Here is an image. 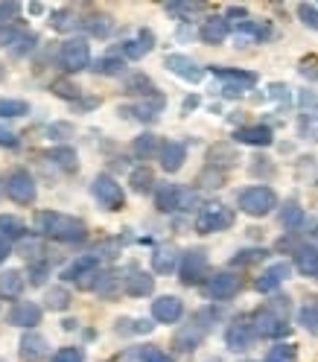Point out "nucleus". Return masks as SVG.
I'll return each mask as SVG.
<instances>
[{"instance_id":"nucleus-1","label":"nucleus","mask_w":318,"mask_h":362,"mask_svg":"<svg viewBox=\"0 0 318 362\" xmlns=\"http://www.w3.org/2000/svg\"><path fill=\"white\" fill-rule=\"evenodd\" d=\"M36 228L41 234H47L53 240H62V243H85L88 240V228L82 219L64 216L56 211H41L36 214Z\"/></svg>"},{"instance_id":"nucleus-2","label":"nucleus","mask_w":318,"mask_h":362,"mask_svg":"<svg viewBox=\"0 0 318 362\" xmlns=\"http://www.w3.org/2000/svg\"><path fill=\"white\" fill-rule=\"evenodd\" d=\"M289 298H275L269 301L266 307L251 315V324H254L257 336H266V339H280L289 333Z\"/></svg>"},{"instance_id":"nucleus-3","label":"nucleus","mask_w":318,"mask_h":362,"mask_svg":"<svg viewBox=\"0 0 318 362\" xmlns=\"http://www.w3.org/2000/svg\"><path fill=\"white\" fill-rule=\"evenodd\" d=\"M237 202H239V211L248 216H266L278 207V196L271 188H266V184H254V188H246L239 193Z\"/></svg>"},{"instance_id":"nucleus-4","label":"nucleus","mask_w":318,"mask_h":362,"mask_svg":"<svg viewBox=\"0 0 318 362\" xmlns=\"http://www.w3.org/2000/svg\"><path fill=\"white\" fill-rule=\"evenodd\" d=\"M234 225V211L225 205H204L199 216H196V231L199 234H216V231H225V228Z\"/></svg>"},{"instance_id":"nucleus-5","label":"nucleus","mask_w":318,"mask_h":362,"mask_svg":"<svg viewBox=\"0 0 318 362\" xmlns=\"http://www.w3.org/2000/svg\"><path fill=\"white\" fill-rule=\"evenodd\" d=\"M59 59H62V68L68 73H79L85 68H91V47H88L85 38H70V41L62 44Z\"/></svg>"},{"instance_id":"nucleus-6","label":"nucleus","mask_w":318,"mask_h":362,"mask_svg":"<svg viewBox=\"0 0 318 362\" xmlns=\"http://www.w3.org/2000/svg\"><path fill=\"white\" fill-rule=\"evenodd\" d=\"M91 193H94V199L105 207V211H120V207H123V202H126L123 188H120V184L111 179V175H105V172L94 179Z\"/></svg>"},{"instance_id":"nucleus-7","label":"nucleus","mask_w":318,"mask_h":362,"mask_svg":"<svg viewBox=\"0 0 318 362\" xmlns=\"http://www.w3.org/2000/svg\"><path fill=\"white\" fill-rule=\"evenodd\" d=\"M207 333V313H199V315H193V319L181 327L178 333H175L172 339V345L181 350V354H190V350L199 348V342L204 339Z\"/></svg>"},{"instance_id":"nucleus-8","label":"nucleus","mask_w":318,"mask_h":362,"mask_svg":"<svg viewBox=\"0 0 318 362\" xmlns=\"http://www.w3.org/2000/svg\"><path fill=\"white\" fill-rule=\"evenodd\" d=\"M6 196L18 205H32L36 202V181L27 170H12L6 175Z\"/></svg>"},{"instance_id":"nucleus-9","label":"nucleus","mask_w":318,"mask_h":362,"mask_svg":"<svg viewBox=\"0 0 318 362\" xmlns=\"http://www.w3.org/2000/svg\"><path fill=\"white\" fill-rule=\"evenodd\" d=\"M178 275L184 287H196L207 278V255L202 248H190L187 255L181 257V266H178Z\"/></svg>"},{"instance_id":"nucleus-10","label":"nucleus","mask_w":318,"mask_h":362,"mask_svg":"<svg viewBox=\"0 0 318 362\" xmlns=\"http://www.w3.org/2000/svg\"><path fill=\"white\" fill-rule=\"evenodd\" d=\"M239 289H243V278L234 275V272H219V275H213L211 281H207V295L216 298V301L234 298Z\"/></svg>"},{"instance_id":"nucleus-11","label":"nucleus","mask_w":318,"mask_h":362,"mask_svg":"<svg viewBox=\"0 0 318 362\" xmlns=\"http://www.w3.org/2000/svg\"><path fill=\"white\" fill-rule=\"evenodd\" d=\"M254 339H257V331H254V324H251V319H237L225 331V345L231 350H248Z\"/></svg>"},{"instance_id":"nucleus-12","label":"nucleus","mask_w":318,"mask_h":362,"mask_svg":"<svg viewBox=\"0 0 318 362\" xmlns=\"http://www.w3.org/2000/svg\"><path fill=\"white\" fill-rule=\"evenodd\" d=\"M184 315V304L175 295H161L158 301H152V319L161 324H175Z\"/></svg>"},{"instance_id":"nucleus-13","label":"nucleus","mask_w":318,"mask_h":362,"mask_svg":"<svg viewBox=\"0 0 318 362\" xmlns=\"http://www.w3.org/2000/svg\"><path fill=\"white\" fill-rule=\"evenodd\" d=\"M163 64H167L175 76H181V79H187V82H202V76H204L199 64L187 56H181V53H170V56L163 59Z\"/></svg>"},{"instance_id":"nucleus-14","label":"nucleus","mask_w":318,"mask_h":362,"mask_svg":"<svg viewBox=\"0 0 318 362\" xmlns=\"http://www.w3.org/2000/svg\"><path fill=\"white\" fill-rule=\"evenodd\" d=\"M184 158H187V149H184V144H178V140H163L158 149V161L167 172H178Z\"/></svg>"},{"instance_id":"nucleus-15","label":"nucleus","mask_w":318,"mask_h":362,"mask_svg":"<svg viewBox=\"0 0 318 362\" xmlns=\"http://www.w3.org/2000/svg\"><path fill=\"white\" fill-rule=\"evenodd\" d=\"M289 275H292V266H289V263H275V266H269V269L254 281V287H257V292H266V295H269V292H275Z\"/></svg>"},{"instance_id":"nucleus-16","label":"nucleus","mask_w":318,"mask_h":362,"mask_svg":"<svg viewBox=\"0 0 318 362\" xmlns=\"http://www.w3.org/2000/svg\"><path fill=\"white\" fill-rule=\"evenodd\" d=\"M184 205V190L178 188V184H161V188L155 190V207L163 214H175L181 211Z\"/></svg>"},{"instance_id":"nucleus-17","label":"nucleus","mask_w":318,"mask_h":362,"mask_svg":"<svg viewBox=\"0 0 318 362\" xmlns=\"http://www.w3.org/2000/svg\"><path fill=\"white\" fill-rule=\"evenodd\" d=\"M41 322V307L36 301H18L9 313V324L15 327H36Z\"/></svg>"},{"instance_id":"nucleus-18","label":"nucleus","mask_w":318,"mask_h":362,"mask_svg":"<svg viewBox=\"0 0 318 362\" xmlns=\"http://www.w3.org/2000/svg\"><path fill=\"white\" fill-rule=\"evenodd\" d=\"M94 272H100V257H96V255H82V257H76L70 266L62 272V278L79 283V281H85L88 275H94Z\"/></svg>"},{"instance_id":"nucleus-19","label":"nucleus","mask_w":318,"mask_h":362,"mask_svg":"<svg viewBox=\"0 0 318 362\" xmlns=\"http://www.w3.org/2000/svg\"><path fill=\"white\" fill-rule=\"evenodd\" d=\"M228 32H231V24H228V18L225 15H213V18H207L202 29H199V38L204 44H222L228 38Z\"/></svg>"},{"instance_id":"nucleus-20","label":"nucleus","mask_w":318,"mask_h":362,"mask_svg":"<svg viewBox=\"0 0 318 362\" xmlns=\"http://www.w3.org/2000/svg\"><path fill=\"white\" fill-rule=\"evenodd\" d=\"M44 357H47V339L38 333H24V339H21V359L41 362Z\"/></svg>"},{"instance_id":"nucleus-21","label":"nucleus","mask_w":318,"mask_h":362,"mask_svg":"<svg viewBox=\"0 0 318 362\" xmlns=\"http://www.w3.org/2000/svg\"><path fill=\"white\" fill-rule=\"evenodd\" d=\"M237 144H248V146H269L271 144V129L269 126H243L234 131Z\"/></svg>"},{"instance_id":"nucleus-22","label":"nucleus","mask_w":318,"mask_h":362,"mask_svg":"<svg viewBox=\"0 0 318 362\" xmlns=\"http://www.w3.org/2000/svg\"><path fill=\"white\" fill-rule=\"evenodd\" d=\"M295 269L306 278H318V248L315 246H301L295 251Z\"/></svg>"},{"instance_id":"nucleus-23","label":"nucleus","mask_w":318,"mask_h":362,"mask_svg":"<svg viewBox=\"0 0 318 362\" xmlns=\"http://www.w3.org/2000/svg\"><path fill=\"white\" fill-rule=\"evenodd\" d=\"M152 47H155V36H152L149 29H140V36L135 41H126L123 44V56L126 59H144Z\"/></svg>"},{"instance_id":"nucleus-24","label":"nucleus","mask_w":318,"mask_h":362,"mask_svg":"<svg viewBox=\"0 0 318 362\" xmlns=\"http://www.w3.org/2000/svg\"><path fill=\"white\" fill-rule=\"evenodd\" d=\"M152 289H155V278H152L149 272H131L126 278V292L131 298H144V295H149Z\"/></svg>"},{"instance_id":"nucleus-25","label":"nucleus","mask_w":318,"mask_h":362,"mask_svg":"<svg viewBox=\"0 0 318 362\" xmlns=\"http://www.w3.org/2000/svg\"><path fill=\"white\" fill-rule=\"evenodd\" d=\"M213 76H219V79H225L228 85H234V88H251V85H257V73H251V70H234V68H211Z\"/></svg>"},{"instance_id":"nucleus-26","label":"nucleus","mask_w":318,"mask_h":362,"mask_svg":"<svg viewBox=\"0 0 318 362\" xmlns=\"http://www.w3.org/2000/svg\"><path fill=\"white\" fill-rule=\"evenodd\" d=\"M24 292V275L18 269H6L0 272V295L3 298H18Z\"/></svg>"},{"instance_id":"nucleus-27","label":"nucleus","mask_w":318,"mask_h":362,"mask_svg":"<svg viewBox=\"0 0 318 362\" xmlns=\"http://www.w3.org/2000/svg\"><path fill=\"white\" fill-rule=\"evenodd\" d=\"M178 266V251L175 248H158L155 255H152V269L158 272V275H170Z\"/></svg>"},{"instance_id":"nucleus-28","label":"nucleus","mask_w":318,"mask_h":362,"mask_svg":"<svg viewBox=\"0 0 318 362\" xmlns=\"http://www.w3.org/2000/svg\"><path fill=\"white\" fill-rule=\"evenodd\" d=\"M21 257H24L29 266H41L44 263V243L38 237H27V240H21Z\"/></svg>"},{"instance_id":"nucleus-29","label":"nucleus","mask_w":318,"mask_h":362,"mask_svg":"<svg viewBox=\"0 0 318 362\" xmlns=\"http://www.w3.org/2000/svg\"><path fill=\"white\" fill-rule=\"evenodd\" d=\"M158 149H161V144H158V138L155 135H140V138H135V144H131V152L140 158V161H149V158H155L158 155Z\"/></svg>"},{"instance_id":"nucleus-30","label":"nucleus","mask_w":318,"mask_h":362,"mask_svg":"<svg viewBox=\"0 0 318 362\" xmlns=\"http://www.w3.org/2000/svg\"><path fill=\"white\" fill-rule=\"evenodd\" d=\"M82 27L91 32V36L103 38V36H108V32H111V18H108V15H100V12H91V15L82 21Z\"/></svg>"},{"instance_id":"nucleus-31","label":"nucleus","mask_w":318,"mask_h":362,"mask_svg":"<svg viewBox=\"0 0 318 362\" xmlns=\"http://www.w3.org/2000/svg\"><path fill=\"white\" fill-rule=\"evenodd\" d=\"M129 184H131V190L135 193H149L152 188H155V175H152L149 167H140L129 175Z\"/></svg>"},{"instance_id":"nucleus-32","label":"nucleus","mask_w":318,"mask_h":362,"mask_svg":"<svg viewBox=\"0 0 318 362\" xmlns=\"http://www.w3.org/2000/svg\"><path fill=\"white\" fill-rule=\"evenodd\" d=\"M126 94H137V96H155V85H152L149 76L144 73H135L131 79L126 82Z\"/></svg>"},{"instance_id":"nucleus-33","label":"nucleus","mask_w":318,"mask_h":362,"mask_svg":"<svg viewBox=\"0 0 318 362\" xmlns=\"http://www.w3.org/2000/svg\"><path fill=\"white\" fill-rule=\"evenodd\" d=\"M50 161L56 164V167H62L64 172H76V152L70 146H56L50 152Z\"/></svg>"},{"instance_id":"nucleus-34","label":"nucleus","mask_w":318,"mask_h":362,"mask_svg":"<svg viewBox=\"0 0 318 362\" xmlns=\"http://www.w3.org/2000/svg\"><path fill=\"white\" fill-rule=\"evenodd\" d=\"M126 68V62L123 59H117V56H105V59H96L94 62V73H100V76H120Z\"/></svg>"},{"instance_id":"nucleus-35","label":"nucleus","mask_w":318,"mask_h":362,"mask_svg":"<svg viewBox=\"0 0 318 362\" xmlns=\"http://www.w3.org/2000/svg\"><path fill=\"white\" fill-rule=\"evenodd\" d=\"M24 234H27V225L21 222V219H15V216H0V237L21 240Z\"/></svg>"},{"instance_id":"nucleus-36","label":"nucleus","mask_w":318,"mask_h":362,"mask_svg":"<svg viewBox=\"0 0 318 362\" xmlns=\"http://www.w3.org/2000/svg\"><path fill=\"white\" fill-rule=\"evenodd\" d=\"M266 255H269L266 248H243L231 257V266H254V263L266 260Z\"/></svg>"},{"instance_id":"nucleus-37","label":"nucleus","mask_w":318,"mask_h":362,"mask_svg":"<svg viewBox=\"0 0 318 362\" xmlns=\"http://www.w3.org/2000/svg\"><path fill=\"white\" fill-rule=\"evenodd\" d=\"M44 301H47L50 310H68V304H70V292H68V289H62V287H50L47 295H44Z\"/></svg>"},{"instance_id":"nucleus-38","label":"nucleus","mask_w":318,"mask_h":362,"mask_svg":"<svg viewBox=\"0 0 318 362\" xmlns=\"http://www.w3.org/2000/svg\"><path fill=\"white\" fill-rule=\"evenodd\" d=\"M53 27H56L59 32H68V29H73L76 24H82L79 18H76V12L73 9H59V12H53Z\"/></svg>"},{"instance_id":"nucleus-39","label":"nucleus","mask_w":318,"mask_h":362,"mask_svg":"<svg viewBox=\"0 0 318 362\" xmlns=\"http://www.w3.org/2000/svg\"><path fill=\"white\" fill-rule=\"evenodd\" d=\"M24 38H27V29L18 27V24L0 29V47H12V50H15V44H21Z\"/></svg>"},{"instance_id":"nucleus-40","label":"nucleus","mask_w":318,"mask_h":362,"mask_svg":"<svg viewBox=\"0 0 318 362\" xmlns=\"http://www.w3.org/2000/svg\"><path fill=\"white\" fill-rule=\"evenodd\" d=\"M280 222L289 228V231H295V228H301L304 222V211L298 207V202H289L287 207H283V214H280Z\"/></svg>"},{"instance_id":"nucleus-41","label":"nucleus","mask_w":318,"mask_h":362,"mask_svg":"<svg viewBox=\"0 0 318 362\" xmlns=\"http://www.w3.org/2000/svg\"><path fill=\"white\" fill-rule=\"evenodd\" d=\"M298 359V350H295V345H275L269 350L266 362H295Z\"/></svg>"},{"instance_id":"nucleus-42","label":"nucleus","mask_w":318,"mask_h":362,"mask_svg":"<svg viewBox=\"0 0 318 362\" xmlns=\"http://www.w3.org/2000/svg\"><path fill=\"white\" fill-rule=\"evenodd\" d=\"M29 114V105L21 100H0V117H24Z\"/></svg>"},{"instance_id":"nucleus-43","label":"nucleus","mask_w":318,"mask_h":362,"mask_svg":"<svg viewBox=\"0 0 318 362\" xmlns=\"http://www.w3.org/2000/svg\"><path fill=\"white\" fill-rule=\"evenodd\" d=\"M18 12H21V3H15V0H3V3H0V29L12 27Z\"/></svg>"},{"instance_id":"nucleus-44","label":"nucleus","mask_w":318,"mask_h":362,"mask_svg":"<svg viewBox=\"0 0 318 362\" xmlns=\"http://www.w3.org/2000/svg\"><path fill=\"white\" fill-rule=\"evenodd\" d=\"M140 362H172V357L158 345H146L140 348Z\"/></svg>"},{"instance_id":"nucleus-45","label":"nucleus","mask_w":318,"mask_h":362,"mask_svg":"<svg viewBox=\"0 0 318 362\" xmlns=\"http://www.w3.org/2000/svg\"><path fill=\"white\" fill-rule=\"evenodd\" d=\"M237 32H248V36H254L257 41H263V38L271 36V29H269L266 24H254V21H239Z\"/></svg>"},{"instance_id":"nucleus-46","label":"nucleus","mask_w":318,"mask_h":362,"mask_svg":"<svg viewBox=\"0 0 318 362\" xmlns=\"http://www.w3.org/2000/svg\"><path fill=\"white\" fill-rule=\"evenodd\" d=\"M301 324L310 333H318V304H306L301 310Z\"/></svg>"},{"instance_id":"nucleus-47","label":"nucleus","mask_w":318,"mask_h":362,"mask_svg":"<svg viewBox=\"0 0 318 362\" xmlns=\"http://www.w3.org/2000/svg\"><path fill=\"white\" fill-rule=\"evenodd\" d=\"M298 18L310 29H318V6H313V3H298Z\"/></svg>"},{"instance_id":"nucleus-48","label":"nucleus","mask_w":318,"mask_h":362,"mask_svg":"<svg viewBox=\"0 0 318 362\" xmlns=\"http://www.w3.org/2000/svg\"><path fill=\"white\" fill-rule=\"evenodd\" d=\"M82 348H59L53 354V362H82Z\"/></svg>"},{"instance_id":"nucleus-49","label":"nucleus","mask_w":318,"mask_h":362,"mask_svg":"<svg viewBox=\"0 0 318 362\" xmlns=\"http://www.w3.org/2000/svg\"><path fill=\"white\" fill-rule=\"evenodd\" d=\"M53 88H56V94H59V96H64V100H76V96H79V88H76V85H68V82H56Z\"/></svg>"},{"instance_id":"nucleus-50","label":"nucleus","mask_w":318,"mask_h":362,"mask_svg":"<svg viewBox=\"0 0 318 362\" xmlns=\"http://www.w3.org/2000/svg\"><path fill=\"white\" fill-rule=\"evenodd\" d=\"M0 146L15 149V146H18V135H15V131H9V129L0 126Z\"/></svg>"},{"instance_id":"nucleus-51","label":"nucleus","mask_w":318,"mask_h":362,"mask_svg":"<svg viewBox=\"0 0 318 362\" xmlns=\"http://www.w3.org/2000/svg\"><path fill=\"white\" fill-rule=\"evenodd\" d=\"M32 44H36V36H27L24 41H21V47H18V50H12V53H15V56H24V53H29V50H32Z\"/></svg>"},{"instance_id":"nucleus-52","label":"nucleus","mask_w":318,"mask_h":362,"mask_svg":"<svg viewBox=\"0 0 318 362\" xmlns=\"http://www.w3.org/2000/svg\"><path fill=\"white\" fill-rule=\"evenodd\" d=\"M225 18H228V24H231L234 18H246V6H231V9H228V15H225Z\"/></svg>"},{"instance_id":"nucleus-53","label":"nucleus","mask_w":318,"mask_h":362,"mask_svg":"<svg viewBox=\"0 0 318 362\" xmlns=\"http://www.w3.org/2000/svg\"><path fill=\"white\" fill-rule=\"evenodd\" d=\"M9 255H12V248H9V240H6V237H0V263H3Z\"/></svg>"},{"instance_id":"nucleus-54","label":"nucleus","mask_w":318,"mask_h":362,"mask_svg":"<svg viewBox=\"0 0 318 362\" xmlns=\"http://www.w3.org/2000/svg\"><path fill=\"white\" fill-rule=\"evenodd\" d=\"M135 331H137V333H149V331H152V322H137Z\"/></svg>"},{"instance_id":"nucleus-55","label":"nucleus","mask_w":318,"mask_h":362,"mask_svg":"<svg viewBox=\"0 0 318 362\" xmlns=\"http://www.w3.org/2000/svg\"><path fill=\"white\" fill-rule=\"evenodd\" d=\"M196 105H199V100H196V96H190V100L184 103V112H190V108H196Z\"/></svg>"}]
</instances>
